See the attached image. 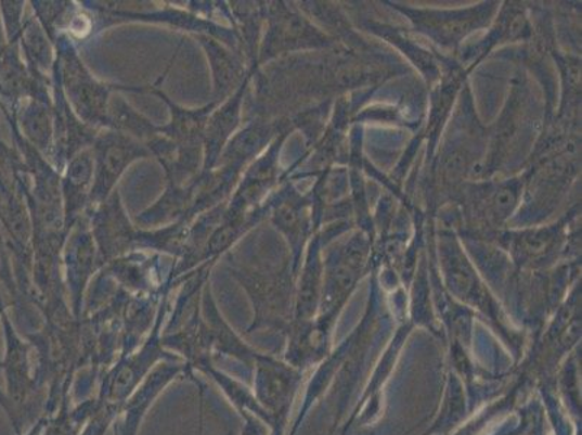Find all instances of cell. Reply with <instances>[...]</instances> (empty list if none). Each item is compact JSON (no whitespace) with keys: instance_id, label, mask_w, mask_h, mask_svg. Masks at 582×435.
<instances>
[{"instance_id":"cell-1","label":"cell","mask_w":582,"mask_h":435,"mask_svg":"<svg viewBox=\"0 0 582 435\" xmlns=\"http://www.w3.org/2000/svg\"><path fill=\"white\" fill-rule=\"evenodd\" d=\"M497 5L499 3L486 2L460 10H424L391 3V7L411 21L415 33L429 38L442 50L458 49L465 38L489 27L499 11Z\"/></svg>"},{"instance_id":"cell-2","label":"cell","mask_w":582,"mask_h":435,"mask_svg":"<svg viewBox=\"0 0 582 435\" xmlns=\"http://www.w3.org/2000/svg\"><path fill=\"white\" fill-rule=\"evenodd\" d=\"M523 179L476 184L468 193L469 217L493 230L510 219L523 193Z\"/></svg>"},{"instance_id":"cell-3","label":"cell","mask_w":582,"mask_h":435,"mask_svg":"<svg viewBox=\"0 0 582 435\" xmlns=\"http://www.w3.org/2000/svg\"><path fill=\"white\" fill-rule=\"evenodd\" d=\"M494 20L489 36L477 46L482 55L494 47L506 44V42L528 40L532 34V25H530L528 14L520 3H507V7H503L500 15Z\"/></svg>"},{"instance_id":"cell-4","label":"cell","mask_w":582,"mask_h":435,"mask_svg":"<svg viewBox=\"0 0 582 435\" xmlns=\"http://www.w3.org/2000/svg\"><path fill=\"white\" fill-rule=\"evenodd\" d=\"M507 248L521 257H539L559 247L560 227L533 228L503 236Z\"/></svg>"}]
</instances>
